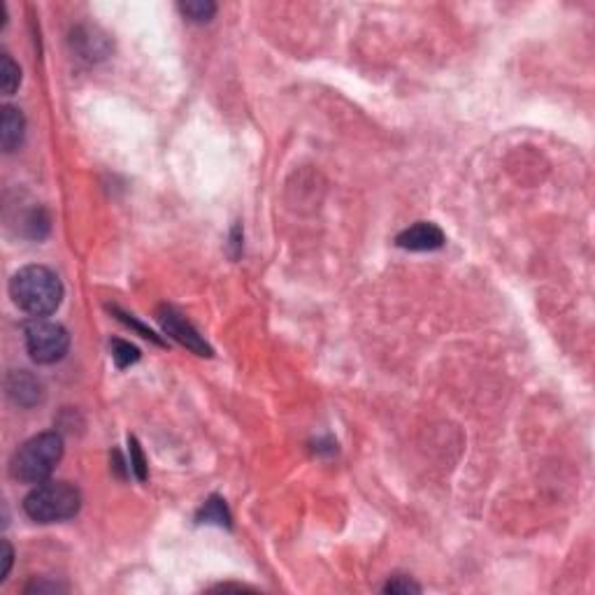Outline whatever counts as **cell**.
I'll list each match as a JSON object with an SVG mask.
<instances>
[{
	"instance_id": "15",
	"label": "cell",
	"mask_w": 595,
	"mask_h": 595,
	"mask_svg": "<svg viewBox=\"0 0 595 595\" xmlns=\"http://www.w3.org/2000/svg\"><path fill=\"white\" fill-rule=\"evenodd\" d=\"M12 546L7 539H3V572H0V582H5L7 575H10V568H12Z\"/></svg>"
},
{
	"instance_id": "14",
	"label": "cell",
	"mask_w": 595,
	"mask_h": 595,
	"mask_svg": "<svg viewBox=\"0 0 595 595\" xmlns=\"http://www.w3.org/2000/svg\"><path fill=\"white\" fill-rule=\"evenodd\" d=\"M131 470L135 472V477H138L140 482L147 479V463H144V456L142 452H140V445L135 438H131Z\"/></svg>"
},
{
	"instance_id": "12",
	"label": "cell",
	"mask_w": 595,
	"mask_h": 595,
	"mask_svg": "<svg viewBox=\"0 0 595 595\" xmlns=\"http://www.w3.org/2000/svg\"><path fill=\"white\" fill-rule=\"evenodd\" d=\"M112 347V358L117 368H128V365L138 363L140 361V349L138 347H133L131 342H124V339H112L110 342Z\"/></svg>"
},
{
	"instance_id": "1",
	"label": "cell",
	"mask_w": 595,
	"mask_h": 595,
	"mask_svg": "<svg viewBox=\"0 0 595 595\" xmlns=\"http://www.w3.org/2000/svg\"><path fill=\"white\" fill-rule=\"evenodd\" d=\"M10 295L24 312L42 319L61 308L63 284L54 270L44 265H26L10 279Z\"/></svg>"
},
{
	"instance_id": "7",
	"label": "cell",
	"mask_w": 595,
	"mask_h": 595,
	"mask_svg": "<svg viewBox=\"0 0 595 595\" xmlns=\"http://www.w3.org/2000/svg\"><path fill=\"white\" fill-rule=\"evenodd\" d=\"M7 395L12 398L19 408H33L42 400V384L26 370L12 372L7 377Z\"/></svg>"
},
{
	"instance_id": "5",
	"label": "cell",
	"mask_w": 595,
	"mask_h": 595,
	"mask_svg": "<svg viewBox=\"0 0 595 595\" xmlns=\"http://www.w3.org/2000/svg\"><path fill=\"white\" fill-rule=\"evenodd\" d=\"M158 321H161V328H164L165 335H170L175 342L187 347L188 351H194L198 356H212V349L207 347L201 332L195 331L177 309L161 308L158 309Z\"/></svg>"
},
{
	"instance_id": "8",
	"label": "cell",
	"mask_w": 595,
	"mask_h": 595,
	"mask_svg": "<svg viewBox=\"0 0 595 595\" xmlns=\"http://www.w3.org/2000/svg\"><path fill=\"white\" fill-rule=\"evenodd\" d=\"M24 131L26 121L21 110L12 105L3 107V114H0V144H3V151L5 154H12L21 147L24 142Z\"/></svg>"
},
{
	"instance_id": "13",
	"label": "cell",
	"mask_w": 595,
	"mask_h": 595,
	"mask_svg": "<svg viewBox=\"0 0 595 595\" xmlns=\"http://www.w3.org/2000/svg\"><path fill=\"white\" fill-rule=\"evenodd\" d=\"M421 586L414 584L408 576H393L386 586H384V593H419Z\"/></svg>"
},
{
	"instance_id": "4",
	"label": "cell",
	"mask_w": 595,
	"mask_h": 595,
	"mask_svg": "<svg viewBox=\"0 0 595 595\" xmlns=\"http://www.w3.org/2000/svg\"><path fill=\"white\" fill-rule=\"evenodd\" d=\"M26 349L31 354V358L40 365H51L61 361L65 356V351L70 347L68 331L50 319H33L26 324Z\"/></svg>"
},
{
	"instance_id": "3",
	"label": "cell",
	"mask_w": 595,
	"mask_h": 595,
	"mask_svg": "<svg viewBox=\"0 0 595 595\" xmlns=\"http://www.w3.org/2000/svg\"><path fill=\"white\" fill-rule=\"evenodd\" d=\"M82 507V495L68 482H42L26 495L24 512L35 523H58L72 519Z\"/></svg>"
},
{
	"instance_id": "2",
	"label": "cell",
	"mask_w": 595,
	"mask_h": 595,
	"mask_svg": "<svg viewBox=\"0 0 595 595\" xmlns=\"http://www.w3.org/2000/svg\"><path fill=\"white\" fill-rule=\"evenodd\" d=\"M63 458V439L58 432H40L14 452L10 472L24 484H42L57 470Z\"/></svg>"
},
{
	"instance_id": "6",
	"label": "cell",
	"mask_w": 595,
	"mask_h": 595,
	"mask_svg": "<svg viewBox=\"0 0 595 595\" xmlns=\"http://www.w3.org/2000/svg\"><path fill=\"white\" fill-rule=\"evenodd\" d=\"M395 245L409 251H435L445 245V233L431 221H419L395 238Z\"/></svg>"
},
{
	"instance_id": "10",
	"label": "cell",
	"mask_w": 595,
	"mask_h": 595,
	"mask_svg": "<svg viewBox=\"0 0 595 595\" xmlns=\"http://www.w3.org/2000/svg\"><path fill=\"white\" fill-rule=\"evenodd\" d=\"M198 519L202 523H217V526H231V514H228L226 502L221 498H210L205 502V507L201 509V516Z\"/></svg>"
},
{
	"instance_id": "11",
	"label": "cell",
	"mask_w": 595,
	"mask_h": 595,
	"mask_svg": "<svg viewBox=\"0 0 595 595\" xmlns=\"http://www.w3.org/2000/svg\"><path fill=\"white\" fill-rule=\"evenodd\" d=\"M179 10L188 21H195V24H205L217 14V5L210 0H188V3L179 5Z\"/></svg>"
},
{
	"instance_id": "9",
	"label": "cell",
	"mask_w": 595,
	"mask_h": 595,
	"mask_svg": "<svg viewBox=\"0 0 595 595\" xmlns=\"http://www.w3.org/2000/svg\"><path fill=\"white\" fill-rule=\"evenodd\" d=\"M21 84V70L19 65L10 58V54L0 57V88L3 94L12 95Z\"/></svg>"
}]
</instances>
